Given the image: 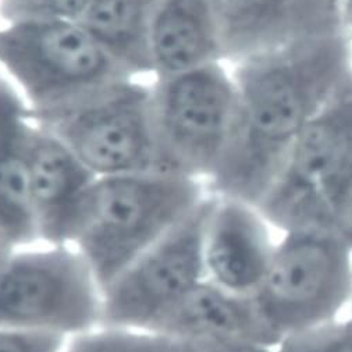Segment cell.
I'll use <instances>...</instances> for the list:
<instances>
[{
	"label": "cell",
	"mask_w": 352,
	"mask_h": 352,
	"mask_svg": "<svg viewBox=\"0 0 352 352\" xmlns=\"http://www.w3.org/2000/svg\"><path fill=\"white\" fill-rule=\"evenodd\" d=\"M230 69L236 116L206 188L256 208L314 117L352 77L348 31L291 43Z\"/></svg>",
	"instance_id": "6da1fadb"
},
{
	"label": "cell",
	"mask_w": 352,
	"mask_h": 352,
	"mask_svg": "<svg viewBox=\"0 0 352 352\" xmlns=\"http://www.w3.org/2000/svg\"><path fill=\"white\" fill-rule=\"evenodd\" d=\"M209 194L204 182L144 171L96 177L72 243L104 291Z\"/></svg>",
	"instance_id": "7a4b0ae2"
},
{
	"label": "cell",
	"mask_w": 352,
	"mask_h": 352,
	"mask_svg": "<svg viewBox=\"0 0 352 352\" xmlns=\"http://www.w3.org/2000/svg\"><path fill=\"white\" fill-rule=\"evenodd\" d=\"M256 209L284 232L318 228L352 251V77L308 124Z\"/></svg>",
	"instance_id": "3957f363"
},
{
	"label": "cell",
	"mask_w": 352,
	"mask_h": 352,
	"mask_svg": "<svg viewBox=\"0 0 352 352\" xmlns=\"http://www.w3.org/2000/svg\"><path fill=\"white\" fill-rule=\"evenodd\" d=\"M156 171L186 175L205 184L214 174L236 116V84L226 62L151 85Z\"/></svg>",
	"instance_id": "277c9868"
},
{
	"label": "cell",
	"mask_w": 352,
	"mask_h": 352,
	"mask_svg": "<svg viewBox=\"0 0 352 352\" xmlns=\"http://www.w3.org/2000/svg\"><path fill=\"white\" fill-rule=\"evenodd\" d=\"M103 320V289L74 245L16 250L0 274V327L72 338Z\"/></svg>",
	"instance_id": "5b68a950"
},
{
	"label": "cell",
	"mask_w": 352,
	"mask_h": 352,
	"mask_svg": "<svg viewBox=\"0 0 352 352\" xmlns=\"http://www.w3.org/2000/svg\"><path fill=\"white\" fill-rule=\"evenodd\" d=\"M0 67L30 111L66 104L133 77L77 21L24 20L0 27Z\"/></svg>",
	"instance_id": "8992f818"
},
{
	"label": "cell",
	"mask_w": 352,
	"mask_h": 352,
	"mask_svg": "<svg viewBox=\"0 0 352 352\" xmlns=\"http://www.w3.org/2000/svg\"><path fill=\"white\" fill-rule=\"evenodd\" d=\"M151 85L116 80L66 104L31 113L95 177L156 171Z\"/></svg>",
	"instance_id": "52a82bcc"
},
{
	"label": "cell",
	"mask_w": 352,
	"mask_h": 352,
	"mask_svg": "<svg viewBox=\"0 0 352 352\" xmlns=\"http://www.w3.org/2000/svg\"><path fill=\"white\" fill-rule=\"evenodd\" d=\"M351 250L318 228L284 232L252 300L283 338L336 320L352 298Z\"/></svg>",
	"instance_id": "ba28073f"
},
{
	"label": "cell",
	"mask_w": 352,
	"mask_h": 352,
	"mask_svg": "<svg viewBox=\"0 0 352 352\" xmlns=\"http://www.w3.org/2000/svg\"><path fill=\"white\" fill-rule=\"evenodd\" d=\"M216 197L206 198L103 291L102 326L151 331L206 278L204 244Z\"/></svg>",
	"instance_id": "9c48e42d"
},
{
	"label": "cell",
	"mask_w": 352,
	"mask_h": 352,
	"mask_svg": "<svg viewBox=\"0 0 352 352\" xmlns=\"http://www.w3.org/2000/svg\"><path fill=\"white\" fill-rule=\"evenodd\" d=\"M227 65L348 31L341 0H209Z\"/></svg>",
	"instance_id": "30bf717a"
},
{
	"label": "cell",
	"mask_w": 352,
	"mask_h": 352,
	"mask_svg": "<svg viewBox=\"0 0 352 352\" xmlns=\"http://www.w3.org/2000/svg\"><path fill=\"white\" fill-rule=\"evenodd\" d=\"M202 352H244L277 346L283 337L259 314L252 297H241L202 280L151 330Z\"/></svg>",
	"instance_id": "8fae6325"
},
{
	"label": "cell",
	"mask_w": 352,
	"mask_h": 352,
	"mask_svg": "<svg viewBox=\"0 0 352 352\" xmlns=\"http://www.w3.org/2000/svg\"><path fill=\"white\" fill-rule=\"evenodd\" d=\"M30 188L41 243L72 245L95 175L77 155L31 117Z\"/></svg>",
	"instance_id": "7c38bea8"
},
{
	"label": "cell",
	"mask_w": 352,
	"mask_h": 352,
	"mask_svg": "<svg viewBox=\"0 0 352 352\" xmlns=\"http://www.w3.org/2000/svg\"><path fill=\"white\" fill-rule=\"evenodd\" d=\"M267 224L256 208L216 197L204 244L206 280L231 294L252 297L276 248Z\"/></svg>",
	"instance_id": "4fadbf2b"
},
{
	"label": "cell",
	"mask_w": 352,
	"mask_h": 352,
	"mask_svg": "<svg viewBox=\"0 0 352 352\" xmlns=\"http://www.w3.org/2000/svg\"><path fill=\"white\" fill-rule=\"evenodd\" d=\"M30 126L24 98L0 77V241L13 250L41 243L30 188Z\"/></svg>",
	"instance_id": "5bb4252c"
},
{
	"label": "cell",
	"mask_w": 352,
	"mask_h": 352,
	"mask_svg": "<svg viewBox=\"0 0 352 352\" xmlns=\"http://www.w3.org/2000/svg\"><path fill=\"white\" fill-rule=\"evenodd\" d=\"M155 80L224 62L219 24L209 0H157L151 28Z\"/></svg>",
	"instance_id": "9a60e30c"
},
{
	"label": "cell",
	"mask_w": 352,
	"mask_h": 352,
	"mask_svg": "<svg viewBox=\"0 0 352 352\" xmlns=\"http://www.w3.org/2000/svg\"><path fill=\"white\" fill-rule=\"evenodd\" d=\"M157 0H96L78 21L130 76L152 74L151 28Z\"/></svg>",
	"instance_id": "2e32d148"
},
{
	"label": "cell",
	"mask_w": 352,
	"mask_h": 352,
	"mask_svg": "<svg viewBox=\"0 0 352 352\" xmlns=\"http://www.w3.org/2000/svg\"><path fill=\"white\" fill-rule=\"evenodd\" d=\"M63 352H202L173 337L134 329L98 327L69 338Z\"/></svg>",
	"instance_id": "e0dca14e"
},
{
	"label": "cell",
	"mask_w": 352,
	"mask_h": 352,
	"mask_svg": "<svg viewBox=\"0 0 352 352\" xmlns=\"http://www.w3.org/2000/svg\"><path fill=\"white\" fill-rule=\"evenodd\" d=\"M96 0H0L3 24L24 20L80 21Z\"/></svg>",
	"instance_id": "ac0fdd59"
},
{
	"label": "cell",
	"mask_w": 352,
	"mask_h": 352,
	"mask_svg": "<svg viewBox=\"0 0 352 352\" xmlns=\"http://www.w3.org/2000/svg\"><path fill=\"white\" fill-rule=\"evenodd\" d=\"M276 348V352H352V318L287 336Z\"/></svg>",
	"instance_id": "d6986e66"
},
{
	"label": "cell",
	"mask_w": 352,
	"mask_h": 352,
	"mask_svg": "<svg viewBox=\"0 0 352 352\" xmlns=\"http://www.w3.org/2000/svg\"><path fill=\"white\" fill-rule=\"evenodd\" d=\"M67 341L58 334L0 327V352H63Z\"/></svg>",
	"instance_id": "ffe728a7"
},
{
	"label": "cell",
	"mask_w": 352,
	"mask_h": 352,
	"mask_svg": "<svg viewBox=\"0 0 352 352\" xmlns=\"http://www.w3.org/2000/svg\"><path fill=\"white\" fill-rule=\"evenodd\" d=\"M16 250L10 248L9 245H6L3 241H0V274H2L9 258L12 256V254Z\"/></svg>",
	"instance_id": "44dd1931"
},
{
	"label": "cell",
	"mask_w": 352,
	"mask_h": 352,
	"mask_svg": "<svg viewBox=\"0 0 352 352\" xmlns=\"http://www.w3.org/2000/svg\"><path fill=\"white\" fill-rule=\"evenodd\" d=\"M345 19H346V28H348V25L352 24V6H349L345 10Z\"/></svg>",
	"instance_id": "7402d4cb"
},
{
	"label": "cell",
	"mask_w": 352,
	"mask_h": 352,
	"mask_svg": "<svg viewBox=\"0 0 352 352\" xmlns=\"http://www.w3.org/2000/svg\"><path fill=\"white\" fill-rule=\"evenodd\" d=\"M244 352H272L267 348H251V349H245Z\"/></svg>",
	"instance_id": "603a6c76"
},
{
	"label": "cell",
	"mask_w": 352,
	"mask_h": 352,
	"mask_svg": "<svg viewBox=\"0 0 352 352\" xmlns=\"http://www.w3.org/2000/svg\"><path fill=\"white\" fill-rule=\"evenodd\" d=\"M348 36H349V45H351V54H352V24L348 25Z\"/></svg>",
	"instance_id": "cb8c5ba5"
},
{
	"label": "cell",
	"mask_w": 352,
	"mask_h": 352,
	"mask_svg": "<svg viewBox=\"0 0 352 352\" xmlns=\"http://www.w3.org/2000/svg\"><path fill=\"white\" fill-rule=\"evenodd\" d=\"M342 5H344V9L346 10L349 6H352V0H341Z\"/></svg>",
	"instance_id": "d4e9b609"
}]
</instances>
